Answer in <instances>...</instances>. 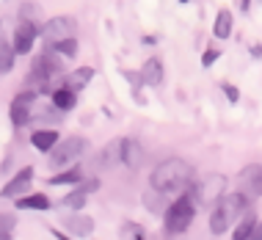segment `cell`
I'll use <instances>...</instances> for the list:
<instances>
[{"mask_svg":"<svg viewBox=\"0 0 262 240\" xmlns=\"http://www.w3.org/2000/svg\"><path fill=\"white\" fill-rule=\"evenodd\" d=\"M193 166L182 158H171V160H163V163L152 171L149 185L163 190V193H182L193 185Z\"/></svg>","mask_w":262,"mask_h":240,"instance_id":"6da1fadb","label":"cell"},{"mask_svg":"<svg viewBox=\"0 0 262 240\" xmlns=\"http://www.w3.org/2000/svg\"><path fill=\"white\" fill-rule=\"evenodd\" d=\"M249 204H251V199L246 193H240V190L237 193H229V196H221L210 213V232L212 235H224L232 224H237V218L249 210Z\"/></svg>","mask_w":262,"mask_h":240,"instance_id":"7a4b0ae2","label":"cell"},{"mask_svg":"<svg viewBox=\"0 0 262 240\" xmlns=\"http://www.w3.org/2000/svg\"><path fill=\"white\" fill-rule=\"evenodd\" d=\"M196 196L188 190H182V196L177 199L171 207H166V218H163V227H166L168 235H180V232H185L190 224H193L196 218Z\"/></svg>","mask_w":262,"mask_h":240,"instance_id":"3957f363","label":"cell"},{"mask_svg":"<svg viewBox=\"0 0 262 240\" xmlns=\"http://www.w3.org/2000/svg\"><path fill=\"white\" fill-rule=\"evenodd\" d=\"M86 149H89V141L83 136H69V138L58 141L50 152V168H67V166L77 163L86 155Z\"/></svg>","mask_w":262,"mask_h":240,"instance_id":"277c9868","label":"cell"},{"mask_svg":"<svg viewBox=\"0 0 262 240\" xmlns=\"http://www.w3.org/2000/svg\"><path fill=\"white\" fill-rule=\"evenodd\" d=\"M224 190H226V177H224V174H204L199 182L190 185V193L196 196V202H199V204L218 202L224 196Z\"/></svg>","mask_w":262,"mask_h":240,"instance_id":"5b68a950","label":"cell"},{"mask_svg":"<svg viewBox=\"0 0 262 240\" xmlns=\"http://www.w3.org/2000/svg\"><path fill=\"white\" fill-rule=\"evenodd\" d=\"M69 36H75V23L69 17L47 19V23L41 25V31H39V39L45 41V47H53V45H58V41L69 39Z\"/></svg>","mask_w":262,"mask_h":240,"instance_id":"8992f818","label":"cell"},{"mask_svg":"<svg viewBox=\"0 0 262 240\" xmlns=\"http://www.w3.org/2000/svg\"><path fill=\"white\" fill-rule=\"evenodd\" d=\"M39 102V91H19L11 100V122L14 127H25L33 122V105Z\"/></svg>","mask_w":262,"mask_h":240,"instance_id":"52a82bcc","label":"cell"},{"mask_svg":"<svg viewBox=\"0 0 262 240\" xmlns=\"http://www.w3.org/2000/svg\"><path fill=\"white\" fill-rule=\"evenodd\" d=\"M237 188H240V193H246L251 202L259 199L262 196V166L259 163L246 166L243 171H240V177H237Z\"/></svg>","mask_w":262,"mask_h":240,"instance_id":"ba28073f","label":"cell"},{"mask_svg":"<svg viewBox=\"0 0 262 240\" xmlns=\"http://www.w3.org/2000/svg\"><path fill=\"white\" fill-rule=\"evenodd\" d=\"M39 31H41V28H39L36 23H28V19H23V23L17 25L14 39H11V45H14V50H17V55H25V53L33 50V41L39 39Z\"/></svg>","mask_w":262,"mask_h":240,"instance_id":"9c48e42d","label":"cell"},{"mask_svg":"<svg viewBox=\"0 0 262 240\" xmlns=\"http://www.w3.org/2000/svg\"><path fill=\"white\" fill-rule=\"evenodd\" d=\"M144 160H146L144 146L136 138H122V163L127 168H138V166H144Z\"/></svg>","mask_w":262,"mask_h":240,"instance_id":"30bf717a","label":"cell"},{"mask_svg":"<svg viewBox=\"0 0 262 240\" xmlns=\"http://www.w3.org/2000/svg\"><path fill=\"white\" fill-rule=\"evenodd\" d=\"M31 182H33V166H25L23 171L14 177L9 185L3 188V199H17L19 193H25V190H31Z\"/></svg>","mask_w":262,"mask_h":240,"instance_id":"8fae6325","label":"cell"},{"mask_svg":"<svg viewBox=\"0 0 262 240\" xmlns=\"http://www.w3.org/2000/svg\"><path fill=\"white\" fill-rule=\"evenodd\" d=\"M141 80H144V86H160L163 83V63H160V58L144 61V67H141Z\"/></svg>","mask_w":262,"mask_h":240,"instance_id":"7c38bea8","label":"cell"},{"mask_svg":"<svg viewBox=\"0 0 262 240\" xmlns=\"http://www.w3.org/2000/svg\"><path fill=\"white\" fill-rule=\"evenodd\" d=\"M63 227H67L72 235H80V237H86L94 232V221H91L89 215H83V213H75V215H69L67 221H63Z\"/></svg>","mask_w":262,"mask_h":240,"instance_id":"4fadbf2b","label":"cell"},{"mask_svg":"<svg viewBox=\"0 0 262 240\" xmlns=\"http://www.w3.org/2000/svg\"><path fill=\"white\" fill-rule=\"evenodd\" d=\"M75 102H77V91H75V89L61 86V89H55V91H53V105L61 111V114L72 111V108H75Z\"/></svg>","mask_w":262,"mask_h":240,"instance_id":"5bb4252c","label":"cell"},{"mask_svg":"<svg viewBox=\"0 0 262 240\" xmlns=\"http://www.w3.org/2000/svg\"><path fill=\"white\" fill-rule=\"evenodd\" d=\"M31 144L39 152H53V146L58 144V130H36L31 136Z\"/></svg>","mask_w":262,"mask_h":240,"instance_id":"9a60e30c","label":"cell"},{"mask_svg":"<svg viewBox=\"0 0 262 240\" xmlns=\"http://www.w3.org/2000/svg\"><path fill=\"white\" fill-rule=\"evenodd\" d=\"M254 227H257V215L251 213V210H246L243 215L237 218V224H235V240H246V237H251L254 235Z\"/></svg>","mask_w":262,"mask_h":240,"instance_id":"2e32d148","label":"cell"},{"mask_svg":"<svg viewBox=\"0 0 262 240\" xmlns=\"http://www.w3.org/2000/svg\"><path fill=\"white\" fill-rule=\"evenodd\" d=\"M91 77H94V69H91V67H83V69H75L72 75H67V80H63L61 86H69V89L80 91V89H86L89 83H91Z\"/></svg>","mask_w":262,"mask_h":240,"instance_id":"e0dca14e","label":"cell"},{"mask_svg":"<svg viewBox=\"0 0 262 240\" xmlns=\"http://www.w3.org/2000/svg\"><path fill=\"white\" fill-rule=\"evenodd\" d=\"M232 11L229 9H221L215 14V25H212V33H215V39H229L232 36Z\"/></svg>","mask_w":262,"mask_h":240,"instance_id":"ac0fdd59","label":"cell"},{"mask_svg":"<svg viewBox=\"0 0 262 240\" xmlns=\"http://www.w3.org/2000/svg\"><path fill=\"white\" fill-rule=\"evenodd\" d=\"M17 210H50V199L45 193H31V196H19L17 199Z\"/></svg>","mask_w":262,"mask_h":240,"instance_id":"d6986e66","label":"cell"},{"mask_svg":"<svg viewBox=\"0 0 262 240\" xmlns=\"http://www.w3.org/2000/svg\"><path fill=\"white\" fill-rule=\"evenodd\" d=\"M100 163L105 168H111V166H116V163H122V138H113L108 146H105V152L100 155Z\"/></svg>","mask_w":262,"mask_h":240,"instance_id":"ffe728a7","label":"cell"},{"mask_svg":"<svg viewBox=\"0 0 262 240\" xmlns=\"http://www.w3.org/2000/svg\"><path fill=\"white\" fill-rule=\"evenodd\" d=\"M47 182H50V185H80V182H83V171H80V168H69V171L53 174Z\"/></svg>","mask_w":262,"mask_h":240,"instance_id":"44dd1931","label":"cell"},{"mask_svg":"<svg viewBox=\"0 0 262 240\" xmlns=\"http://www.w3.org/2000/svg\"><path fill=\"white\" fill-rule=\"evenodd\" d=\"M14 58H17V50H14V45L3 39V45H0V69H3V75H9L11 69H14Z\"/></svg>","mask_w":262,"mask_h":240,"instance_id":"7402d4cb","label":"cell"},{"mask_svg":"<svg viewBox=\"0 0 262 240\" xmlns=\"http://www.w3.org/2000/svg\"><path fill=\"white\" fill-rule=\"evenodd\" d=\"M61 204H63V207H69V210H83V207H86V190L77 188V190H72V193H67L61 199Z\"/></svg>","mask_w":262,"mask_h":240,"instance_id":"603a6c76","label":"cell"},{"mask_svg":"<svg viewBox=\"0 0 262 240\" xmlns=\"http://www.w3.org/2000/svg\"><path fill=\"white\" fill-rule=\"evenodd\" d=\"M19 17L28 19V23H36V25H39V19H41V6H36V3H23V6H19Z\"/></svg>","mask_w":262,"mask_h":240,"instance_id":"cb8c5ba5","label":"cell"},{"mask_svg":"<svg viewBox=\"0 0 262 240\" xmlns=\"http://www.w3.org/2000/svg\"><path fill=\"white\" fill-rule=\"evenodd\" d=\"M55 47V50H58L61 55H63V58H75V55H77V39L75 36H69V39H63V41H58V45H53Z\"/></svg>","mask_w":262,"mask_h":240,"instance_id":"d4e9b609","label":"cell"},{"mask_svg":"<svg viewBox=\"0 0 262 240\" xmlns=\"http://www.w3.org/2000/svg\"><path fill=\"white\" fill-rule=\"evenodd\" d=\"M160 196H166L163 190H158V188H152V190H146L144 193V204L149 210H160Z\"/></svg>","mask_w":262,"mask_h":240,"instance_id":"484cf974","label":"cell"},{"mask_svg":"<svg viewBox=\"0 0 262 240\" xmlns=\"http://www.w3.org/2000/svg\"><path fill=\"white\" fill-rule=\"evenodd\" d=\"M11 229H14V215L11 213H3V224H0V237H11Z\"/></svg>","mask_w":262,"mask_h":240,"instance_id":"4316f807","label":"cell"},{"mask_svg":"<svg viewBox=\"0 0 262 240\" xmlns=\"http://www.w3.org/2000/svg\"><path fill=\"white\" fill-rule=\"evenodd\" d=\"M224 94H226V100H229L232 105H237L240 102V89H235V86H232V83H224Z\"/></svg>","mask_w":262,"mask_h":240,"instance_id":"83f0119b","label":"cell"},{"mask_svg":"<svg viewBox=\"0 0 262 240\" xmlns=\"http://www.w3.org/2000/svg\"><path fill=\"white\" fill-rule=\"evenodd\" d=\"M218 58H221V53H218V50H207V53L202 55V67H212Z\"/></svg>","mask_w":262,"mask_h":240,"instance_id":"f1b7e54d","label":"cell"},{"mask_svg":"<svg viewBox=\"0 0 262 240\" xmlns=\"http://www.w3.org/2000/svg\"><path fill=\"white\" fill-rule=\"evenodd\" d=\"M124 232H133V237H144V229L136 227V224H124Z\"/></svg>","mask_w":262,"mask_h":240,"instance_id":"f546056e","label":"cell"},{"mask_svg":"<svg viewBox=\"0 0 262 240\" xmlns=\"http://www.w3.org/2000/svg\"><path fill=\"white\" fill-rule=\"evenodd\" d=\"M80 188L86 190V193H91V190H97V188H100V182H97V180H89V182H80Z\"/></svg>","mask_w":262,"mask_h":240,"instance_id":"4dcf8cb0","label":"cell"},{"mask_svg":"<svg viewBox=\"0 0 262 240\" xmlns=\"http://www.w3.org/2000/svg\"><path fill=\"white\" fill-rule=\"evenodd\" d=\"M251 55L254 58H262V45H251Z\"/></svg>","mask_w":262,"mask_h":240,"instance_id":"1f68e13d","label":"cell"},{"mask_svg":"<svg viewBox=\"0 0 262 240\" xmlns=\"http://www.w3.org/2000/svg\"><path fill=\"white\" fill-rule=\"evenodd\" d=\"M240 9H243V11H249V9H251V0H243V3H240Z\"/></svg>","mask_w":262,"mask_h":240,"instance_id":"d6a6232c","label":"cell"},{"mask_svg":"<svg viewBox=\"0 0 262 240\" xmlns=\"http://www.w3.org/2000/svg\"><path fill=\"white\" fill-rule=\"evenodd\" d=\"M251 237H262V229H259V232H257V229H254V235H251Z\"/></svg>","mask_w":262,"mask_h":240,"instance_id":"836d02e7","label":"cell"},{"mask_svg":"<svg viewBox=\"0 0 262 240\" xmlns=\"http://www.w3.org/2000/svg\"><path fill=\"white\" fill-rule=\"evenodd\" d=\"M180 3H188V0H180Z\"/></svg>","mask_w":262,"mask_h":240,"instance_id":"e575fe53","label":"cell"}]
</instances>
